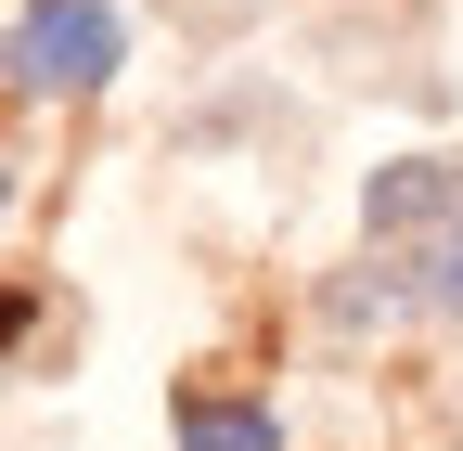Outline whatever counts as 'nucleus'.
I'll use <instances>...</instances> for the list:
<instances>
[{
  "label": "nucleus",
  "instance_id": "nucleus-1",
  "mask_svg": "<svg viewBox=\"0 0 463 451\" xmlns=\"http://www.w3.org/2000/svg\"><path fill=\"white\" fill-rule=\"evenodd\" d=\"M116 52H129V39H116V14H103V0H26V14H14V91H103L116 78Z\"/></svg>",
  "mask_w": 463,
  "mask_h": 451
},
{
  "label": "nucleus",
  "instance_id": "nucleus-2",
  "mask_svg": "<svg viewBox=\"0 0 463 451\" xmlns=\"http://www.w3.org/2000/svg\"><path fill=\"white\" fill-rule=\"evenodd\" d=\"M181 451H283V426H270L258 400H206V413L181 426Z\"/></svg>",
  "mask_w": 463,
  "mask_h": 451
}]
</instances>
